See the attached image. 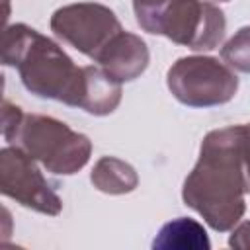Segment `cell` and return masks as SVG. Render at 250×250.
Returning <instances> with one entry per match:
<instances>
[{
  "instance_id": "6da1fadb",
  "label": "cell",
  "mask_w": 250,
  "mask_h": 250,
  "mask_svg": "<svg viewBox=\"0 0 250 250\" xmlns=\"http://www.w3.org/2000/svg\"><path fill=\"white\" fill-rule=\"evenodd\" d=\"M2 62L18 70L31 94L92 115H107L121 102V84L104 68L76 66L57 43L25 23L4 27Z\"/></svg>"
},
{
  "instance_id": "7a4b0ae2",
  "label": "cell",
  "mask_w": 250,
  "mask_h": 250,
  "mask_svg": "<svg viewBox=\"0 0 250 250\" xmlns=\"http://www.w3.org/2000/svg\"><path fill=\"white\" fill-rule=\"evenodd\" d=\"M244 176V125H227L209 131L199 148V158L188 174L182 199L219 232L240 223L246 201Z\"/></svg>"
},
{
  "instance_id": "3957f363",
  "label": "cell",
  "mask_w": 250,
  "mask_h": 250,
  "mask_svg": "<svg viewBox=\"0 0 250 250\" xmlns=\"http://www.w3.org/2000/svg\"><path fill=\"white\" fill-rule=\"evenodd\" d=\"M6 141L23 148L49 172L62 176L84 168L92 152V143L86 135L72 131L55 117L37 113H23Z\"/></svg>"
},
{
  "instance_id": "277c9868",
  "label": "cell",
  "mask_w": 250,
  "mask_h": 250,
  "mask_svg": "<svg viewBox=\"0 0 250 250\" xmlns=\"http://www.w3.org/2000/svg\"><path fill=\"white\" fill-rule=\"evenodd\" d=\"M170 94L189 107H213L230 102L238 90V76L229 64L213 57H182L166 74Z\"/></svg>"
},
{
  "instance_id": "5b68a950",
  "label": "cell",
  "mask_w": 250,
  "mask_h": 250,
  "mask_svg": "<svg viewBox=\"0 0 250 250\" xmlns=\"http://www.w3.org/2000/svg\"><path fill=\"white\" fill-rule=\"evenodd\" d=\"M227 29L223 10L207 0H170L158 18L154 35L193 51L215 49Z\"/></svg>"
},
{
  "instance_id": "8992f818",
  "label": "cell",
  "mask_w": 250,
  "mask_h": 250,
  "mask_svg": "<svg viewBox=\"0 0 250 250\" xmlns=\"http://www.w3.org/2000/svg\"><path fill=\"white\" fill-rule=\"evenodd\" d=\"M51 31L82 55L96 61L109 41L123 31V27L107 6L76 2L59 8L51 16Z\"/></svg>"
},
{
  "instance_id": "52a82bcc",
  "label": "cell",
  "mask_w": 250,
  "mask_h": 250,
  "mask_svg": "<svg viewBox=\"0 0 250 250\" xmlns=\"http://www.w3.org/2000/svg\"><path fill=\"white\" fill-rule=\"evenodd\" d=\"M35 162L23 148L4 146L0 152V191L27 209L43 215H59L62 201Z\"/></svg>"
},
{
  "instance_id": "ba28073f",
  "label": "cell",
  "mask_w": 250,
  "mask_h": 250,
  "mask_svg": "<svg viewBox=\"0 0 250 250\" xmlns=\"http://www.w3.org/2000/svg\"><path fill=\"white\" fill-rule=\"evenodd\" d=\"M148 61L150 55L146 43L129 31L117 33L96 59L100 68L119 84L139 78L146 70Z\"/></svg>"
},
{
  "instance_id": "9c48e42d",
  "label": "cell",
  "mask_w": 250,
  "mask_h": 250,
  "mask_svg": "<svg viewBox=\"0 0 250 250\" xmlns=\"http://www.w3.org/2000/svg\"><path fill=\"white\" fill-rule=\"evenodd\" d=\"M90 180L96 189L109 193V195L129 193L139 184L135 168L115 156H102L96 162V166L90 174Z\"/></svg>"
},
{
  "instance_id": "30bf717a",
  "label": "cell",
  "mask_w": 250,
  "mask_h": 250,
  "mask_svg": "<svg viewBox=\"0 0 250 250\" xmlns=\"http://www.w3.org/2000/svg\"><path fill=\"white\" fill-rule=\"evenodd\" d=\"M211 242L207 238L203 225H199L189 217H180L166 223L158 230L156 238L152 240V248H158V250H168V248H182V250L205 248L207 250Z\"/></svg>"
},
{
  "instance_id": "8fae6325",
  "label": "cell",
  "mask_w": 250,
  "mask_h": 250,
  "mask_svg": "<svg viewBox=\"0 0 250 250\" xmlns=\"http://www.w3.org/2000/svg\"><path fill=\"white\" fill-rule=\"evenodd\" d=\"M223 61L240 72H250V25L240 27L221 49Z\"/></svg>"
},
{
  "instance_id": "7c38bea8",
  "label": "cell",
  "mask_w": 250,
  "mask_h": 250,
  "mask_svg": "<svg viewBox=\"0 0 250 250\" xmlns=\"http://www.w3.org/2000/svg\"><path fill=\"white\" fill-rule=\"evenodd\" d=\"M168 4H170V0H133V10H135L137 23L145 31L154 33L158 18H160V14L164 12V8Z\"/></svg>"
},
{
  "instance_id": "4fadbf2b",
  "label": "cell",
  "mask_w": 250,
  "mask_h": 250,
  "mask_svg": "<svg viewBox=\"0 0 250 250\" xmlns=\"http://www.w3.org/2000/svg\"><path fill=\"white\" fill-rule=\"evenodd\" d=\"M229 246L240 248V250H250V221H244L232 229V234L229 238Z\"/></svg>"
},
{
  "instance_id": "5bb4252c",
  "label": "cell",
  "mask_w": 250,
  "mask_h": 250,
  "mask_svg": "<svg viewBox=\"0 0 250 250\" xmlns=\"http://www.w3.org/2000/svg\"><path fill=\"white\" fill-rule=\"evenodd\" d=\"M244 176L246 189L250 193V123H244Z\"/></svg>"
},
{
  "instance_id": "9a60e30c",
  "label": "cell",
  "mask_w": 250,
  "mask_h": 250,
  "mask_svg": "<svg viewBox=\"0 0 250 250\" xmlns=\"http://www.w3.org/2000/svg\"><path fill=\"white\" fill-rule=\"evenodd\" d=\"M10 4V0H4V6H8Z\"/></svg>"
},
{
  "instance_id": "2e32d148",
  "label": "cell",
  "mask_w": 250,
  "mask_h": 250,
  "mask_svg": "<svg viewBox=\"0 0 250 250\" xmlns=\"http://www.w3.org/2000/svg\"><path fill=\"white\" fill-rule=\"evenodd\" d=\"M219 2H227V0H219Z\"/></svg>"
}]
</instances>
